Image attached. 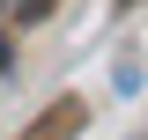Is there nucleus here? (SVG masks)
Returning <instances> with one entry per match:
<instances>
[{
    "label": "nucleus",
    "instance_id": "1",
    "mask_svg": "<svg viewBox=\"0 0 148 140\" xmlns=\"http://www.w3.org/2000/svg\"><path fill=\"white\" fill-rule=\"evenodd\" d=\"M52 0H0V15H45Z\"/></svg>",
    "mask_w": 148,
    "mask_h": 140
},
{
    "label": "nucleus",
    "instance_id": "2",
    "mask_svg": "<svg viewBox=\"0 0 148 140\" xmlns=\"http://www.w3.org/2000/svg\"><path fill=\"white\" fill-rule=\"evenodd\" d=\"M0 67H8V44H0Z\"/></svg>",
    "mask_w": 148,
    "mask_h": 140
}]
</instances>
